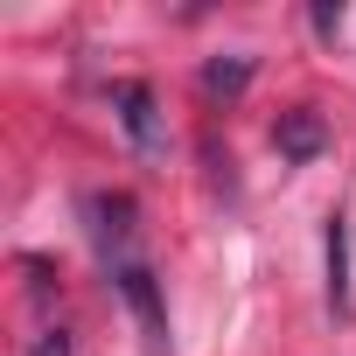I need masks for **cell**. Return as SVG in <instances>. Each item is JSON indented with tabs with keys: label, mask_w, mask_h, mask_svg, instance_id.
<instances>
[{
	"label": "cell",
	"mask_w": 356,
	"mask_h": 356,
	"mask_svg": "<svg viewBox=\"0 0 356 356\" xmlns=\"http://www.w3.org/2000/svg\"><path fill=\"white\" fill-rule=\"evenodd\" d=\"M119 300L133 307V321H140V335H147V349L154 356H168V307H161V286H154V273L140 266V259H119Z\"/></svg>",
	"instance_id": "cell-1"
},
{
	"label": "cell",
	"mask_w": 356,
	"mask_h": 356,
	"mask_svg": "<svg viewBox=\"0 0 356 356\" xmlns=\"http://www.w3.org/2000/svg\"><path fill=\"white\" fill-rule=\"evenodd\" d=\"M273 147H280V161H314V154L328 147V126H321V112H307V105L280 112V126H273Z\"/></svg>",
	"instance_id": "cell-2"
},
{
	"label": "cell",
	"mask_w": 356,
	"mask_h": 356,
	"mask_svg": "<svg viewBox=\"0 0 356 356\" xmlns=\"http://www.w3.org/2000/svg\"><path fill=\"white\" fill-rule=\"evenodd\" d=\"M112 105H119V126L133 133V147H140V154H154V147H161V119H154V91H147V84H119V91H112Z\"/></svg>",
	"instance_id": "cell-3"
},
{
	"label": "cell",
	"mask_w": 356,
	"mask_h": 356,
	"mask_svg": "<svg viewBox=\"0 0 356 356\" xmlns=\"http://www.w3.org/2000/svg\"><path fill=\"white\" fill-rule=\"evenodd\" d=\"M84 210L98 217V224H91V238H98L105 252H126V245H133V196H91Z\"/></svg>",
	"instance_id": "cell-4"
},
{
	"label": "cell",
	"mask_w": 356,
	"mask_h": 356,
	"mask_svg": "<svg viewBox=\"0 0 356 356\" xmlns=\"http://www.w3.org/2000/svg\"><path fill=\"white\" fill-rule=\"evenodd\" d=\"M328 307L349 314V217H328Z\"/></svg>",
	"instance_id": "cell-5"
},
{
	"label": "cell",
	"mask_w": 356,
	"mask_h": 356,
	"mask_svg": "<svg viewBox=\"0 0 356 356\" xmlns=\"http://www.w3.org/2000/svg\"><path fill=\"white\" fill-rule=\"evenodd\" d=\"M245 84H252V56H210L203 63V91L210 98H238Z\"/></svg>",
	"instance_id": "cell-6"
},
{
	"label": "cell",
	"mask_w": 356,
	"mask_h": 356,
	"mask_svg": "<svg viewBox=\"0 0 356 356\" xmlns=\"http://www.w3.org/2000/svg\"><path fill=\"white\" fill-rule=\"evenodd\" d=\"M29 356H70V335H63V328H42V335H35V349H29Z\"/></svg>",
	"instance_id": "cell-7"
},
{
	"label": "cell",
	"mask_w": 356,
	"mask_h": 356,
	"mask_svg": "<svg viewBox=\"0 0 356 356\" xmlns=\"http://www.w3.org/2000/svg\"><path fill=\"white\" fill-rule=\"evenodd\" d=\"M342 29V8H328V0H321V8H314V35H335Z\"/></svg>",
	"instance_id": "cell-8"
}]
</instances>
